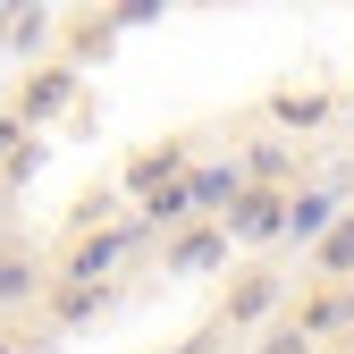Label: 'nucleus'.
<instances>
[{
  "label": "nucleus",
  "instance_id": "10",
  "mask_svg": "<svg viewBox=\"0 0 354 354\" xmlns=\"http://www.w3.org/2000/svg\"><path fill=\"white\" fill-rule=\"evenodd\" d=\"M354 321V287H329L313 313H304V337H329V329H346Z\"/></svg>",
  "mask_w": 354,
  "mask_h": 354
},
{
  "label": "nucleus",
  "instance_id": "2",
  "mask_svg": "<svg viewBox=\"0 0 354 354\" xmlns=\"http://www.w3.org/2000/svg\"><path fill=\"white\" fill-rule=\"evenodd\" d=\"M279 295H287V279L270 270V261H253V270L228 287V329H261V321L279 313Z\"/></svg>",
  "mask_w": 354,
  "mask_h": 354
},
{
  "label": "nucleus",
  "instance_id": "8",
  "mask_svg": "<svg viewBox=\"0 0 354 354\" xmlns=\"http://www.w3.org/2000/svg\"><path fill=\"white\" fill-rule=\"evenodd\" d=\"M329 219H337V194H295L287 203V245H313Z\"/></svg>",
  "mask_w": 354,
  "mask_h": 354
},
{
  "label": "nucleus",
  "instance_id": "9",
  "mask_svg": "<svg viewBox=\"0 0 354 354\" xmlns=\"http://www.w3.org/2000/svg\"><path fill=\"white\" fill-rule=\"evenodd\" d=\"M186 186H194V211H219V203H236L253 177H245V169H194Z\"/></svg>",
  "mask_w": 354,
  "mask_h": 354
},
{
  "label": "nucleus",
  "instance_id": "7",
  "mask_svg": "<svg viewBox=\"0 0 354 354\" xmlns=\"http://www.w3.org/2000/svg\"><path fill=\"white\" fill-rule=\"evenodd\" d=\"M118 253H127V236H118V228H102V236H84V245L68 253V279H93V287H102Z\"/></svg>",
  "mask_w": 354,
  "mask_h": 354
},
{
  "label": "nucleus",
  "instance_id": "11",
  "mask_svg": "<svg viewBox=\"0 0 354 354\" xmlns=\"http://www.w3.org/2000/svg\"><path fill=\"white\" fill-rule=\"evenodd\" d=\"M42 287V270H34V253H0V304H26Z\"/></svg>",
  "mask_w": 354,
  "mask_h": 354
},
{
  "label": "nucleus",
  "instance_id": "1",
  "mask_svg": "<svg viewBox=\"0 0 354 354\" xmlns=\"http://www.w3.org/2000/svg\"><path fill=\"white\" fill-rule=\"evenodd\" d=\"M228 236H236V245H270V236H287V194L253 177V186L228 203Z\"/></svg>",
  "mask_w": 354,
  "mask_h": 354
},
{
  "label": "nucleus",
  "instance_id": "5",
  "mask_svg": "<svg viewBox=\"0 0 354 354\" xmlns=\"http://www.w3.org/2000/svg\"><path fill=\"white\" fill-rule=\"evenodd\" d=\"M313 270L321 279H354V211H337L329 228L313 236Z\"/></svg>",
  "mask_w": 354,
  "mask_h": 354
},
{
  "label": "nucleus",
  "instance_id": "15",
  "mask_svg": "<svg viewBox=\"0 0 354 354\" xmlns=\"http://www.w3.org/2000/svg\"><path fill=\"white\" fill-rule=\"evenodd\" d=\"M17 152H26V118H17V110H9V118H0V169H9V160H17Z\"/></svg>",
  "mask_w": 354,
  "mask_h": 354
},
{
  "label": "nucleus",
  "instance_id": "14",
  "mask_svg": "<svg viewBox=\"0 0 354 354\" xmlns=\"http://www.w3.org/2000/svg\"><path fill=\"white\" fill-rule=\"evenodd\" d=\"M160 9H169V0H118V9H110V17H118V26H152Z\"/></svg>",
  "mask_w": 354,
  "mask_h": 354
},
{
  "label": "nucleus",
  "instance_id": "3",
  "mask_svg": "<svg viewBox=\"0 0 354 354\" xmlns=\"http://www.w3.org/2000/svg\"><path fill=\"white\" fill-rule=\"evenodd\" d=\"M228 261V228H186L169 245V279H203V270H219Z\"/></svg>",
  "mask_w": 354,
  "mask_h": 354
},
{
  "label": "nucleus",
  "instance_id": "12",
  "mask_svg": "<svg viewBox=\"0 0 354 354\" xmlns=\"http://www.w3.org/2000/svg\"><path fill=\"white\" fill-rule=\"evenodd\" d=\"M287 169H295V144H253L245 152V177H261V186H287Z\"/></svg>",
  "mask_w": 354,
  "mask_h": 354
},
{
  "label": "nucleus",
  "instance_id": "6",
  "mask_svg": "<svg viewBox=\"0 0 354 354\" xmlns=\"http://www.w3.org/2000/svg\"><path fill=\"white\" fill-rule=\"evenodd\" d=\"M169 177H186V144H160V152H136V160H127V194H160Z\"/></svg>",
  "mask_w": 354,
  "mask_h": 354
},
{
  "label": "nucleus",
  "instance_id": "13",
  "mask_svg": "<svg viewBox=\"0 0 354 354\" xmlns=\"http://www.w3.org/2000/svg\"><path fill=\"white\" fill-rule=\"evenodd\" d=\"M270 110H279V127H321L329 118V93H279Z\"/></svg>",
  "mask_w": 354,
  "mask_h": 354
},
{
  "label": "nucleus",
  "instance_id": "4",
  "mask_svg": "<svg viewBox=\"0 0 354 354\" xmlns=\"http://www.w3.org/2000/svg\"><path fill=\"white\" fill-rule=\"evenodd\" d=\"M68 102H76V68H42V76L26 84V102H17V118H26V127H42V118H59Z\"/></svg>",
  "mask_w": 354,
  "mask_h": 354
}]
</instances>
